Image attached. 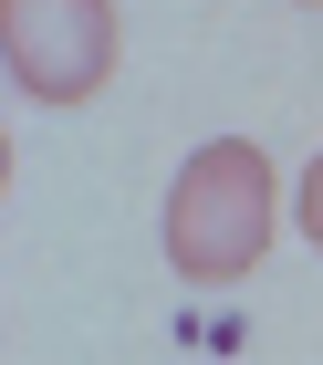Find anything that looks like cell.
<instances>
[{"label":"cell","mask_w":323,"mask_h":365,"mask_svg":"<svg viewBox=\"0 0 323 365\" xmlns=\"http://www.w3.org/2000/svg\"><path fill=\"white\" fill-rule=\"evenodd\" d=\"M271 220H282L271 209V157L250 136H209L167 188V272L219 292L271 251Z\"/></svg>","instance_id":"6da1fadb"},{"label":"cell","mask_w":323,"mask_h":365,"mask_svg":"<svg viewBox=\"0 0 323 365\" xmlns=\"http://www.w3.org/2000/svg\"><path fill=\"white\" fill-rule=\"evenodd\" d=\"M0 63L31 105H83L115 73V11L105 0H0Z\"/></svg>","instance_id":"7a4b0ae2"},{"label":"cell","mask_w":323,"mask_h":365,"mask_svg":"<svg viewBox=\"0 0 323 365\" xmlns=\"http://www.w3.org/2000/svg\"><path fill=\"white\" fill-rule=\"evenodd\" d=\"M292 209H302V240L323 251V146H313V168H302V198H292Z\"/></svg>","instance_id":"3957f363"}]
</instances>
